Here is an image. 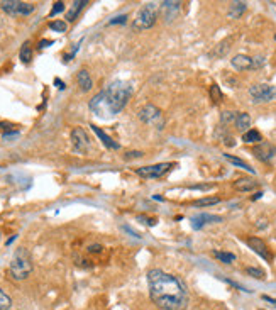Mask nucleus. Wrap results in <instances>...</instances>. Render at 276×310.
Returning a JSON list of instances; mask_svg holds the SVG:
<instances>
[{
	"mask_svg": "<svg viewBox=\"0 0 276 310\" xmlns=\"http://www.w3.org/2000/svg\"><path fill=\"white\" fill-rule=\"evenodd\" d=\"M130 95H132V85L129 82L117 80L110 83L105 90L98 92L90 100L88 107L100 119H112L127 105Z\"/></svg>",
	"mask_w": 276,
	"mask_h": 310,
	"instance_id": "nucleus-2",
	"label": "nucleus"
},
{
	"mask_svg": "<svg viewBox=\"0 0 276 310\" xmlns=\"http://www.w3.org/2000/svg\"><path fill=\"white\" fill-rule=\"evenodd\" d=\"M158 19V14H156V5L154 3H147L144 5L143 9L137 12L136 19L132 22V29L134 31H144V29H149L156 24Z\"/></svg>",
	"mask_w": 276,
	"mask_h": 310,
	"instance_id": "nucleus-4",
	"label": "nucleus"
},
{
	"mask_svg": "<svg viewBox=\"0 0 276 310\" xmlns=\"http://www.w3.org/2000/svg\"><path fill=\"white\" fill-rule=\"evenodd\" d=\"M247 246H249L256 254H260L263 260L271 261V254H270V251H268V246L263 239H260V237H249V239H247Z\"/></svg>",
	"mask_w": 276,
	"mask_h": 310,
	"instance_id": "nucleus-10",
	"label": "nucleus"
},
{
	"mask_svg": "<svg viewBox=\"0 0 276 310\" xmlns=\"http://www.w3.org/2000/svg\"><path fill=\"white\" fill-rule=\"evenodd\" d=\"M258 187V181L253 178H239V180L234 181V188L239 192H251Z\"/></svg>",
	"mask_w": 276,
	"mask_h": 310,
	"instance_id": "nucleus-16",
	"label": "nucleus"
},
{
	"mask_svg": "<svg viewBox=\"0 0 276 310\" xmlns=\"http://www.w3.org/2000/svg\"><path fill=\"white\" fill-rule=\"evenodd\" d=\"M220 198L219 197H205V198H200V200L195 202L196 207H210V205H215L219 204Z\"/></svg>",
	"mask_w": 276,
	"mask_h": 310,
	"instance_id": "nucleus-28",
	"label": "nucleus"
},
{
	"mask_svg": "<svg viewBox=\"0 0 276 310\" xmlns=\"http://www.w3.org/2000/svg\"><path fill=\"white\" fill-rule=\"evenodd\" d=\"M263 300L271 302V304H275V305H276V298H271V297H268V295H263Z\"/></svg>",
	"mask_w": 276,
	"mask_h": 310,
	"instance_id": "nucleus-39",
	"label": "nucleus"
},
{
	"mask_svg": "<svg viewBox=\"0 0 276 310\" xmlns=\"http://www.w3.org/2000/svg\"><path fill=\"white\" fill-rule=\"evenodd\" d=\"M246 273L247 275H251L253 278H258V280H264V271L261 270V268H253V266H249V268H246Z\"/></svg>",
	"mask_w": 276,
	"mask_h": 310,
	"instance_id": "nucleus-30",
	"label": "nucleus"
},
{
	"mask_svg": "<svg viewBox=\"0 0 276 310\" xmlns=\"http://www.w3.org/2000/svg\"><path fill=\"white\" fill-rule=\"evenodd\" d=\"M246 10V2H232L229 7V17L230 19H239Z\"/></svg>",
	"mask_w": 276,
	"mask_h": 310,
	"instance_id": "nucleus-20",
	"label": "nucleus"
},
{
	"mask_svg": "<svg viewBox=\"0 0 276 310\" xmlns=\"http://www.w3.org/2000/svg\"><path fill=\"white\" fill-rule=\"evenodd\" d=\"M249 95L253 97V100L256 103L271 102L276 97V88L273 85H266V83L253 85V87L249 88Z\"/></svg>",
	"mask_w": 276,
	"mask_h": 310,
	"instance_id": "nucleus-7",
	"label": "nucleus"
},
{
	"mask_svg": "<svg viewBox=\"0 0 276 310\" xmlns=\"http://www.w3.org/2000/svg\"><path fill=\"white\" fill-rule=\"evenodd\" d=\"M147 285L151 300L160 309L185 310L188 305V292L180 278L154 268L147 271Z\"/></svg>",
	"mask_w": 276,
	"mask_h": 310,
	"instance_id": "nucleus-1",
	"label": "nucleus"
},
{
	"mask_svg": "<svg viewBox=\"0 0 276 310\" xmlns=\"http://www.w3.org/2000/svg\"><path fill=\"white\" fill-rule=\"evenodd\" d=\"M19 132H5L3 134V139H12V137H17Z\"/></svg>",
	"mask_w": 276,
	"mask_h": 310,
	"instance_id": "nucleus-36",
	"label": "nucleus"
},
{
	"mask_svg": "<svg viewBox=\"0 0 276 310\" xmlns=\"http://www.w3.org/2000/svg\"><path fill=\"white\" fill-rule=\"evenodd\" d=\"M222 217L219 215H210V213H198V215L192 217V227L193 229H202L205 224L210 222H220Z\"/></svg>",
	"mask_w": 276,
	"mask_h": 310,
	"instance_id": "nucleus-12",
	"label": "nucleus"
},
{
	"mask_svg": "<svg viewBox=\"0 0 276 310\" xmlns=\"http://www.w3.org/2000/svg\"><path fill=\"white\" fill-rule=\"evenodd\" d=\"M77 49H78V46L73 49V54H75V51H77ZM70 58H71V54H68V56H65V61H70Z\"/></svg>",
	"mask_w": 276,
	"mask_h": 310,
	"instance_id": "nucleus-41",
	"label": "nucleus"
},
{
	"mask_svg": "<svg viewBox=\"0 0 276 310\" xmlns=\"http://www.w3.org/2000/svg\"><path fill=\"white\" fill-rule=\"evenodd\" d=\"M275 39H276V36H275Z\"/></svg>",
	"mask_w": 276,
	"mask_h": 310,
	"instance_id": "nucleus-43",
	"label": "nucleus"
},
{
	"mask_svg": "<svg viewBox=\"0 0 276 310\" xmlns=\"http://www.w3.org/2000/svg\"><path fill=\"white\" fill-rule=\"evenodd\" d=\"M71 143H73V147L78 153H87L88 146H90V139H88L87 132L81 127H75L71 131Z\"/></svg>",
	"mask_w": 276,
	"mask_h": 310,
	"instance_id": "nucleus-9",
	"label": "nucleus"
},
{
	"mask_svg": "<svg viewBox=\"0 0 276 310\" xmlns=\"http://www.w3.org/2000/svg\"><path fill=\"white\" fill-rule=\"evenodd\" d=\"M171 168H173L171 163H158V164H151V166L137 168L136 173L143 178H161L163 175H166Z\"/></svg>",
	"mask_w": 276,
	"mask_h": 310,
	"instance_id": "nucleus-8",
	"label": "nucleus"
},
{
	"mask_svg": "<svg viewBox=\"0 0 276 310\" xmlns=\"http://www.w3.org/2000/svg\"><path fill=\"white\" fill-rule=\"evenodd\" d=\"M224 158H226L227 161H230L232 164H236V166H239V168H244L246 171H249V173H254V170L249 166V164L246 163V161H243V160H239V158H234V156H230V154H224Z\"/></svg>",
	"mask_w": 276,
	"mask_h": 310,
	"instance_id": "nucleus-23",
	"label": "nucleus"
},
{
	"mask_svg": "<svg viewBox=\"0 0 276 310\" xmlns=\"http://www.w3.org/2000/svg\"><path fill=\"white\" fill-rule=\"evenodd\" d=\"M213 256H215L217 260L222 261V263H226V264H230V263H234V261H236V254L224 253V251H213Z\"/></svg>",
	"mask_w": 276,
	"mask_h": 310,
	"instance_id": "nucleus-24",
	"label": "nucleus"
},
{
	"mask_svg": "<svg viewBox=\"0 0 276 310\" xmlns=\"http://www.w3.org/2000/svg\"><path fill=\"white\" fill-rule=\"evenodd\" d=\"M139 119L143 120V122L154 126L156 129H163V126H164L163 114H161V110L158 109V107H154V105L143 107V109H141V112H139Z\"/></svg>",
	"mask_w": 276,
	"mask_h": 310,
	"instance_id": "nucleus-6",
	"label": "nucleus"
},
{
	"mask_svg": "<svg viewBox=\"0 0 276 310\" xmlns=\"http://www.w3.org/2000/svg\"><path fill=\"white\" fill-rule=\"evenodd\" d=\"M49 44H53V41H41V43H39V48H41V49H43V48H46V46H49Z\"/></svg>",
	"mask_w": 276,
	"mask_h": 310,
	"instance_id": "nucleus-37",
	"label": "nucleus"
},
{
	"mask_svg": "<svg viewBox=\"0 0 276 310\" xmlns=\"http://www.w3.org/2000/svg\"><path fill=\"white\" fill-rule=\"evenodd\" d=\"M180 2H163L161 3V12H163L164 19L166 20H173L177 17L178 10H180Z\"/></svg>",
	"mask_w": 276,
	"mask_h": 310,
	"instance_id": "nucleus-14",
	"label": "nucleus"
},
{
	"mask_svg": "<svg viewBox=\"0 0 276 310\" xmlns=\"http://www.w3.org/2000/svg\"><path fill=\"white\" fill-rule=\"evenodd\" d=\"M54 85H56V87L60 88V90H65V88H66V87H65V83L60 80V78H54Z\"/></svg>",
	"mask_w": 276,
	"mask_h": 310,
	"instance_id": "nucleus-35",
	"label": "nucleus"
},
{
	"mask_svg": "<svg viewBox=\"0 0 276 310\" xmlns=\"http://www.w3.org/2000/svg\"><path fill=\"white\" fill-rule=\"evenodd\" d=\"M63 10H65V3L63 2H56V3H54V7H53V10L49 12V17H54L56 14L63 12Z\"/></svg>",
	"mask_w": 276,
	"mask_h": 310,
	"instance_id": "nucleus-31",
	"label": "nucleus"
},
{
	"mask_svg": "<svg viewBox=\"0 0 276 310\" xmlns=\"http://www.w3.org/2000/svg\"><path fill=\"white\" fill-rule=\"evenodd\" d=\"M77 82H78V87L81 88V92H88V90H92L93 82H92L90 73H88L87 70H80V71H78V75H77Z\"/></svg>",
	"mask_w": 276,
	"mask_h": 310,
	"instance_id": "nucleus-15",
	"label": "nucleus"
},
{
	"mask_svg": "<svg viewBox=\"0 0 276 310\" xmlns=\"http://www.w3.org/2000/svg\"><path fill=\"white\" fill-rule=\"evenodd\" d=\"M12 307V298L0 288V310H9Z\"/></svg>",
	"mask_w": 276,
	"mask_h": 310,
	"instance_id": "nucleus-25",
	"label": "nucleus"
},
{
	"mask_svg": "<svg viewBox=\"0 0 276 310\" xmlns=\"http://www.w3.org/2000/svg\"><path fill=\"white\" fill-rule=\"evenodd\" d=\"M141 154H143V153H139V151H132V153H127V156H132V158H139L141 156Z\"/></svg>",
	"mask_w": 276,
	"mask_h": 310,
	"instance_id": "nucleus-38",
	"label": "nucleus"
},
{
	"mask_svg": "<svg viewBox=\"0 0 276 310\" xmlns=\"http://www.w3.org/2000/svg\"><path fill=\"white\" fill-rule=\"evenodd\" d=\"M7 273L14 281H22L26 278H29V275L32 273V258H31L29 251L26 247H19L16 251Z\"/></svg>",
	"mask_w": 276,
	"mask_h": 310,
	"instance_id": "nucleus-3",
	"label": "nucleus"
},
{
	"mask_svg": "<svg viewBox=\"0 0 276 310\" xmlns=\"http://www.w3.org/2000/svg\"><path fill=\"white\" fill-rule=\"evenodd\" d=\"M16 237H17V236H12V237H10V239H9V241H7V246H9V244H12V243H14V241H16Z\"/></svg>",
	"mask_w": 276,
	"mask_h": 310,
	"instance_id": "nucleus-42",
	"label": "nucleus"
},
{
	"mask_svg": "<svg viewBox=\"0 0 276 310\" xmlns=\"http://www.w3.org/2000/svg\"><path fill=\"white\" fill-rule=\"evenodd\" d=\"M213 185H193L192 190H210Z\"/></svg>",
	"mask_w": 276,
	"mask_h": 310,
	"instance_id": "nucleus-34",
	"label": "nucleus"
},
{
	"mask_svg": "<svg viewBox=\"0 0 276 310\" xmlns=\"http://www.w3.org/2000/svg\"><path fill=\"white\" fill-rule=\"evenodd\" d=\"M210 98L213 100V103H220V102H222L224 95H222V92H220L219 85H212V87H210Z\"/></svg>",
	"mask_w": 276,
	"mask_h": 310,
	"instance_id": "nucleus-26",
	"label": "nucleus"
},
{
	"mask_svg": "<svg viewBox=\"0 0 276 310\" xmlns=\"http://www.w3.org/2000/svg\"><path fill=\"white\" fill-rule=\"evenodd\" d=\"M103 247L100 246V244H92V246H88V253H100Z\"/></svg>",
	"mask_w": 276,
	"mask_h": 310,
	"instance_id": "nucleus-33",
	"label": "nucleus"
},
{
	"mask_svg": "<svg viewBox=\"0 0 276 310\" xmlns=\"http://www.w3.org/2000/svg\"><path fill=\"white\" fill-rule=\"evenodd\" d=\"M92 131H93V132H95L97 134V136H98L100 137V141H102V143L103 144H105V146L107 147H109V149H119V144H117L115 143V141H114L112 139V137H109V136H107V134L105 132H103V131L102 129H100V127H97V126H93V124H92Z\"/></svg>",
	"mask_w": 276,
	"mask_h": 310,
	"instance_id": "nucleus-17",
	"label": "nucleus"
},
{
	"mask_svg": "<svg viewBox=\"0 0 276 310\" xmlns=\"http://www.w3.org/2000/svg\"><path fill=\"white\" fill-rule=\"evenodd\" d=\"M237 114H239V112H232V110H226V112H222V115H220V120H222V124H226V126H229L230 122H236Z\"/></svg>",
	"mask_w": 276,
	"mask_h": 310,
	"instance_id": "nucleus-27",
	"label": "nucleus"
},
{
	"mask_svg": "<svg viewBox=\"0 0 276 310\" xmlns=\"http://www.w3.org/2000/svg\"><path fill=\"white\" fill-rule=\"evenodd\" d=\"M236 127L237 131H241V132H247L251 127V115L247 112H239L237 114V119H236Z\"/></svg>",
	"mask_w": 276,
	"mask_h": 310,
	"instance_id": "nucleus-18",
	"label": "nucleus"
},
{
	"mask_svg": "<svg viewBox=\"0 0 276 310\" xmlns=\"http://www.w3.org/2000/svg\"><path fill=\"white\" fill-rule=\"evenodd\" d=\"M85 5H88L87 0H77V2H73V7H71V9L68 10V14H66V20H68V22H73V20L77 19L78 14L81 12V9H83Z\"/></svg>",
	"mask_w": 276,
	"mask_h": 310,
	"instance_id": "nucleus-19",
	"label": "nucleus"
},
{
	"mask_svg": "<svg viewBox=\"0 0 276 310\" xmlns=\"http://www.w3.org/2000/svg\"><path fill=\"white\" fill-rule=\"evenodd\" d=\"M49 29L56 31V33H66V22H63V20H51Z\"/></svg>",
	"mask_w": 276,
	"mask_h": 310,
	"instance_id": "nucleus-29",
	"label": "nucleus"
},
{
	"mask_svg": "<svg viewBox=\"0 0 276 310\" xmlns=\"http://www.w3.org/2000/svg\"><path fill=\"white\" fill-rule=\"evenodd\" d=\"M253 153H254V156H256L258 160L270 161L271 158H273L275 154H276V147L273 146V144H270V143H260L253 149Z\"/></svg>",
	"mask_w": 276,
	"mask_h": 310,
	"instance_id": "nucleus-11",
	"label": "nucleus"
},
{
	"mask_svg": "<svg viewBox=\"0 0 276 310\" xmlns=\"http://www.w3.org/2000/svg\"><path fill=\"white\" fill-rule=\"evenodd\" d=\"M20 60H22V63H31V60H32V49H31V44L29 43H24L22 48H20V53H19Z\"/></svg>",
	"mask_w": 276,
	"mask_h": 310,
	"instance_id": "nucleus-22",
	"label": "nucleus"
},
{
	"mask_svg": "<svg viewBox=\"0 0 276 310\" xmlns=\"http://www.w3.org/2000/svg\"><path fill=\"white\" fill-rule=\"evenodd\" d=\"M230 63H232V66L239 71L251 70V68H253V58H249L247 54H236V56L230 60Z\"/></svg>",
	"mask_w": 276,
	"mask_h": 310,
	"instance_id": "nucleus-13",
	"label": "nucleus"
},
{
	"mask_svg": "<svg viewBox=\"0 0 276 310\" xmlns=\"http://www.w3.org/2000/svg\"><path fill=\"white\" fill-rule=\"evenodd\" d=\"M2 10L9 16H31L36 10V5L29 2H20V0H5L0 3Z\"/></svg>",
	"mask_w": 276,
	"mask_h": 310,
	"instance_id": "nucleus-5",
	"label": "nucleus"
},
{
	"mask_svg": "<svg viewBox=\"0 0 276 310\" xmlns=\"http://www.w3.org/2000/svg\"><path fill=\"white\" fill-rule=\"evenodd\" d=\"M243 141H244V143H247V144H256V143H260V141H261V134L258 132L256 129H249L247 132L243 134Z\"/></svg>",
	"mask_w": 276,
	"mask_h": 310,
	"instance_id": "nucleus-21",
	"label": "nucleus"
},
{
	"mask_svg": "<svg viewBox=\"0 0 276 310\" xmlns=\"http://www.w3.org/2000/svg\"><path fill=\"white\" fill-rule=\"evenodd\" d=\"M127 22V16H119L115 17V19H112L109 24H126Z\"/></svg>",
	"mask_w": 276,
	"mask_h": 310,
	"instance_id": "nucleus-32",
	"label": "nucleus"
},
{
	"mask_svg": "<svg viewBox=\"0 0 276 310\" xmlns=\"http://www.w3.org/2000/svg\"><path fill=\"white\" fill-rule=\"evenodd\" d=\"M261 195H263V194H261V192H258L256 195H253V197H251V200H258V198H261Z\"/></svg>",
	"mask_w": 276,
	"mask_h": 310,
	"instance_id": "nucleus-40",
	"label": "nucleus"
}]
</instances>
